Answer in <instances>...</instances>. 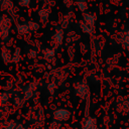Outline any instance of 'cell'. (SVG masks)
Returning <instances> with one entry per match:
<instances>
[{"mask_svg":"<svg viewBox=\"0 0 129 129\" xmlns=\"http://www.w3.org/2000/svg\"><path fill=\"white\" fill-rule=\"evenodd\" d=\"M52 38H53V40L55 41V43L61 44V42H62V40H63V31H62V29H57V30H55V32H54L53 35H52Z\"/></svg>","mask_w":129,"mask_h":129,"instance_id":"6","label":"cell"},{"mask_svg":"<svg viewBox=\"0 0 129 129\" xmlns=\"http://www.w3.org/2000/svg\"><path fill=\"white\" fill-rule=\"evenodd\" d=\"M83 129H98L96 119L92 117H87L83 121Z\"/></svg>","mask_w":129,"mask_h":129,"instance_id":"4","label":"cell"},{"mask_svg":"<svg viewBox=\"0 0 129 129\" xmlns=\"http://www.w3.org/2000/svg\"><path fill=\"white\" fill-rule=\"evenodd\" d=\"M70 111L64 108H58L53 111V118L57 121H67L70 119Z\"/></svg>","mask_w":129,"mask_h":129,"instance_id":"3","label":"cell"},{"mask_svg":"<svg viewBox=\"0 0 129 129\" xmlns=\"http://www.w3.org/2000/svg\"><path fill=\"white\" fill-rule=\"evenodd\" d=\"M15 129H24V127H23L22 124H17V126H16Z\"/></svg>","mask_w":129,"mask_h":129,"instance_id":"17","label":"cell"},{"mask_svg":"<svg viewBox=\"0 0 129 129\" xmlns=\"http://www.w3.org/2000/svg\"><path fill=\"white\" fill-rule=\"evenodd\" d=\"M8 100H9V94L7 92H3L1 94V104L4 105Z\"/></svg>","mask_w":129,"mask_h":129,"instance_id":"12","label":"cell"},{"mask_svg":"<svg viewBox=\"0 0 129 129\" xmlns=\"http://www.w3.org/2000/svg\"><path fill=\"white\" fill-rule=\"evenodd\" d=\"M28 25H29V28H30V30L32 31V30H36L37 28H38V24L37 23H35V22H28Z\"/></svg>","mask_w":129,"mask_h":129,"instance_id":"14","label":"cell"},{"mask_svg":"<svg viewBox=\"0 0 129 129\" xmlns=\"http://www.w3.org/2000/svg\"><path fill=\"white\" fill-rule=\"evenodd\" d=\"M16 29H17L18 33H20V34H26L29 31H31L30 28H29L28 22L27 23H19V24H17L16 25Z\"/></svg>","mask_w":129,"mask_h":129,"instance_id":"5","label":"cell"},{"mask_svg":"<svg viewBox=\"0 0 129 129\" xmlns=\"http://www.w3.org/2000/svg\"><path fill=\"white\" fill-rule=\"evenodd\" d=\"M53 89H54V85H53V84H49V85L47 86V90H49L50 93L53 92Z\"/></svg>","mask_w":129,"mask_h":129,"instance_id":"16","label":"cell"},{"mask_svg":"<svg viewBox=\"0 0 129 129\" xmlns=\"http://www.w3.org/2000/svg\"><path fill=\"white\" fill-rule=\"evenodd\" d=\"M96 23V15L93 13H85L83 17V22L81 24V28L85 33H92L95 29Z\"/></svg>","mask_w":129,"mask_h":129,"instance_id":"1","label":"cell"},{"mask_svg":"<svg viewBox=\"0 0 129 129\" xmlns=\"http://www.w3.org/2000/svg\"><path fill=\"white\" fill-rule=\"evenodd\" d=\"M20 58H21V53H20V48H16L15 50H14V52L12 53V58H11V61L13 62V63H16V62H18L19 60H20Z\"/></svg>","mask_w":129,"mask_h":129,"instance_id":"9","label":"cell"},{"mask_svg":"<svg viewBox=\"0 0 129 129\" xmlns=\"http://www.w3.org/2000/svg\"><path fill=\"white\" fill-rule=\"evenodd\" d=\"M38 16H39L43 21H46V19H47L48 16H49V11H48V10L41 9V10L38 11Z\"/></svg>","mask_w":129,"mask_h":129,"instance_id":"10","label":"cell"},{"mask_svg":"<svg viewBox=\"0 0 129 129\" xmlns=\"http://www.w3.org/2000/svg\"><path fill=\"white\" fill-rule=\"evenodd\" d=\"M75 91H76V94L82 99L87 98L89 95V88L85 82H79L78 84H76Z\"/></svg>","mask_w":129,"mask_h":129,"instance_id":"2","label":"cell"},{"mask_svg":"<svg viewBox=\"0 0 129 129\" xmlns=\"http://www.w3.org/2000/svg\"><path fill=\"white\" fill-rule=\"evenodd\" d=\"M54 55H55V52L53 49H50V48H46L43 50V56L46 60L50 61V60H53L54 59Z\"/></svg>","mask_w":129,"mask_h":129,"instance_id":"8","label":"cell"},{"mask_svg":"<svg viewBox=\"0 0 129 129\" xmlns=\"http://www.w3.org/2000/svg\"><path fill=\"white\" fill-rule=\"evenodd\" d=\"M17 126V123L14 120H9L6 125H4V129H15Z\"/></svg>","mask_w":129,"mask_h":129,"instance_id":"11","label":"cell"},{"mask_svg":"<svg viewBox=\"0 0 129 129\" xmlns=\"http://www.w3.org/2000/svg\"><path fill=\"white\" fill-rule=\"evenodd\" d=\"M121 43L129 51V30H126L122 34V36H121Z\"/></svg>","mask_w":129,"mask_h":129,"instance_id":"7","label":"cell"},{"mask_svg":"<svg viewBox=\"0 0 129 129\" xmlns=\"http://www.w3.org/2000/svg\"><path fill=\"white\" fill-rule=\"evenodd\" d=\"M29 3H30V0H18V4H19L20 6H22V7L28 6Z\"/></svg>","mask_w":129,"mask_h":129,"instance_id":"13","label":"cell"},{"mask_svg":"<svg viewBox=\"0 0 129 129\" xmlns=\"http://www.w3.org/2000/svg\"><path fill=\"white\" fill-rule=\"evenodd\" d=\"M36 54H37V53H36V51H35L34 49H33V50L31 49V50H29V52H28V56H29L30 58H34V57L36 56Z\"/></svg>","mask_w":129,"mask_h":129,"instance_id":"15","label":"cell"}]
</instances>
